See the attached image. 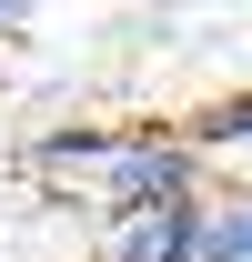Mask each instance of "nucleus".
<instances>
[{
	"label": "nucleus",
	"instance_id": "f257e3e1",
	"mask_svg": "<svg viewBox=\"0 0 252 262\" xmlns=\"http://www.w3.org/2000/svg\"><path fill=\"white\" fill-rule=\"evenodd\" d=\"M182 192H202V151H192L172 121H111L91 182H81V202H91L101 222L152 212V202H182Z\"/></svg>",
	"mask_w": 252,
	"mask_h": 262
},
{
	"label": "nucleus",
	"instance_id": "f03ea898",
	"mask_svg": "<svg viewBox=\"0 0 252 262\" xmlns=\"http://www.w3.org/2000/svg\"><path fill=\"white\" fill-rule=\"evenodd\" d=\"M192 242H202V192L101 222V262H192Z\"/></svg>",
	"mask_w": 252,
	"mask_h": 262
},
{
	"label": "nucleus",
	"instance_id": "39448f33",
	"mask_svg": "<svg viewBox=\"0 0 252 262\" xmlns=\"http://www.w3.org/2000/svg\"><path fill=\"white\" fill-rule=\"evenodd\" d=\"M20 10H31V0H0V40H10V31H20Z\"/></svg>",
	"mask_w": 252,
	"mask_h": 262
},
{
	"label": "nucleus",
	"instance_id": "20e7f679",
	"mask_svg": "<svg viewBox=\"0 0 252 262\" xmlns=\"http://www.w3.org/2000/svg\"><path fill=\"white\" fill-rule=\"evenodd\" d=\"M172 131H182L202 162H212V151H252V91H222V101H202V111H192V121H172Z\"/></svg>",
	"mask_w": 252,
	"mask_h": 262
},
{
	"label": "nucleus",
	"instance_id": "7ed1b4c3",
	"mask_svg": "<svg viewBox=\"0 0 252 262\" xmlns=\"http://www.w3.org/2000/svg\"><path fill=\"white\" fill-rule=\"evenodd\" d=\"M192 262H252V192H202V242Z\"/></svg>",
	"mask_w": 252,
	"mask_h": 262
}]
</instances>
